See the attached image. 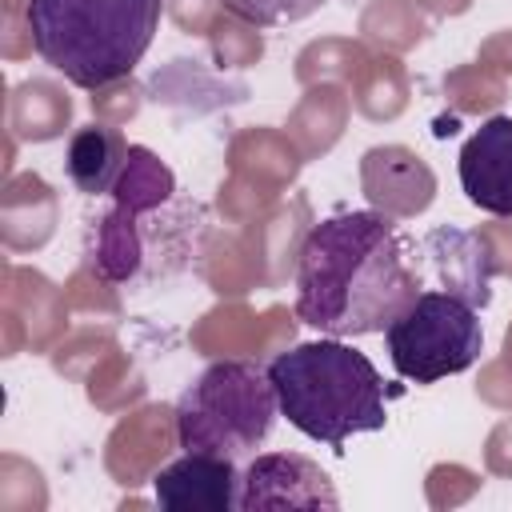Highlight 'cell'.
<instances>
[{"label": "cell", "mask_w": 512, "mask_h": 512, "mask_svg": "<svg viewBox=\"0 0 512 512\" xmlns=\"http://www.w3.org/2000/svg\"><path fill=\"white\" fill-rule=\"evenodd\" d=\"M420 296L404 232L380 212L320 220L296 260V316L324 336L384 332Z\"/></svg>", "instance_id": "cell-1"}, {"label": "cell", "mask_w": 512, "mask_h": 512, "mask_svg": "<svg viewBox=\"0 0 512 512\" xmlns=\"http://www.w3.org/2000/svg\"><path fill=\"white\" fill-rule=\"evenodd\" d=\"M460 188L492 216H512V116H488L460 148Z\"/></svg>", "instance_id": "cell-8"}, {"label": "cell", "mask_w": 512, "mask_h": 512, "mask_svg": "<svg viewBox=\"0 0 512 512\" xmlns=\"http://www.w3.org/2000/svg\"><path fill=\"white\" fill-rule=\"evenodd\" d=\"M68 180L88 192V196H104L116 188L124 160H128V144L116 128L108 124H88L68 140Z\"/></svg>", "instance_id": "cell-9"}, {"label": "cell", "mask_w": 512, "mask_h": 512, "mask_svg": "<svg viewBox=\"0 0 512 512\" xmlns=\"http://www.w3.org/2000/svg\"><path fill=\"white\" fill-rule=\"evenodd\" d=\"M228 12H236L248 24L260 28H276V24H296L308 20L312 12H320L328 0H220Z\"/></svg>", "instance_id": "cell-10"}, {"label": "cell", "mask_w": 512, "mask_h": 512, "mask_svg": "<svg viewBox=\"0 0 512 512\" xmlns=\"http://www.w3.org/2000/svg\"><path fill=\"white\" fill-rule=\"evenodd\" d=\"M280 416L308 440L344 452L348 436L388 424V388L376 364L340 336L292 344L268 364Z\"/></svg>", "instance_id": "cell-2"}, {"label": "cell", "mask_w": 512, "mask_h": 512, "mask_svg": "<svg viewBox=\"0 0 512 512\" xmlns=\"http://www.w3.org/2000/svg\"><path fill=\"white\" fill-rule=\"evenodd\" d=\"M336 488L328 472L300 456V452H264L252 456L240 484V512H280V508H308V512H332Z\"/></svg>", "instance_id": "cell-6"}, {"label": "cell", "mask_w": 512, "mask_h": 512, "mask_svg": "<svg viewBox=\"0 0 512 512\" xmlns=\"http://www.w3.org/2000/svg\"><path fill=\"white\" fill-rule=\"evenodd\" d=\"M164 16V0H28L36 56L76 88L132 76Z\"/></svg>", "instance_id": "cell-3"}, {"label": "cell", "mask_w": 512, "mask_h": 512, "mask_svg": "<svg viewBox=\"0 0 512 512\" xmlns=\"http://www.w3.org/2000/svg\"><path fill=\"white\" fill-rule=\"evenodd\" d=\"M280 416L268 368L248 360L208 364L176 400V436L184 452L208 456H252Z\"/></svg>", "instance_id": "cell-4"}, {"label": "cell", "mask_w": 512, "mask_h": 512, "mask_svg": "<svg viewBox=\"0 0 512 512\" xmlns=\"http://www.w3.org/2000/svg\"><path fill=\"white\" fill-rule=\"evenodd\" d=\"M384 344L396 376L412 384H436L468 372L484 352V324L468 296L428 288L388 328Z\"/></svg>", "instance_id": "cell-5"}, {"label": "cell", "mask_w": 512, "mask_h": 512, "mask_svg": "<svg viewBox=\"0 0 512 512\" xmlns=\"http://www.w3.org/2000/svg\"><path fill=\"white\" fill-rule=\"evenodd\" d=\"M244 472L228 456L184 452L152 476V492L168 512H240Z\"/></svg>", "instance_id": "cell-7"}]
</instances>
